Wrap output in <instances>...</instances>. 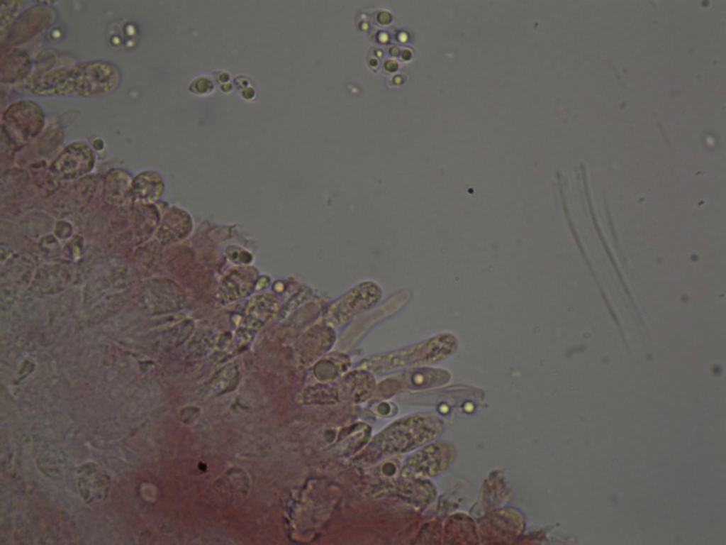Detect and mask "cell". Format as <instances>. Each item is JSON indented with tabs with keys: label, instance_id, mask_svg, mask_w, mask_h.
<instances>
[{
	"label": "cell",
	"instance_id": "8992f818",
	"mask_svg": "<svg viewBox=\"0 0 726 545\" xmlns=\"http://www.w3.org/2000/svg\"><path fill=\"white\" fill-rule=\"evenodd\" d=\"M277 301L271 295H262L252 299L246 307V326L258 329L264 321L277 312Z\"/></svg>",
	"mask_w": 726,
	"mask_h": 545
},
{
	"label": "cell",
	"instance_id": "ba28073f",
	"mask_svg": "<svg viewBox=\"0 0 726 545\" xmlns=\"http://www.w3.org/2000/svg\"><path fill=\"white\" fill-rule=\"evenodd\" d=\"M160 187L158 177L152 172L141 173L132 181V194L135 199L142 202L156 199Z\"/></svg>",
	"mask_w": 726,
	"mask_h": 545
},
{
	"label": "cell",
	"instance_id": "7a4b0ae2",
	"mask_svg": "<svg viewBox=\"0 0 726 545\" xmlns=\"http://www.w3.org/2000/svg\"><path fill=\"white\" fill-rule=\"evenodd\" d=\"M443 340L437 338L398 350L370 356L362 359L358 369L374 373L425 365L437 360L444 351Z\"/></svg>",
	"mask_w": 726,
	"mask_h": 545
},
{
	"label": "cell",
	"instance_id": "52a82bcc",
	"mask_svg": "<svg viewBox=\"0 0 726 545\" xmlns=\"http://www.w3.org/2000/svg\"><path fill=\"white\" fill-rule=\"evenodd\" d=\"M132 193V180L129 175L121 170H112L106 175L105 196L113 204L123 205Z\"/></svg>",
	"mask_w": 726,
	"mask_h": 545
},
{
	"label": "cell",
	"instance_id": "3957f363",
	"mask_svg": "<svg viewBox=\"0 0 726 545\" xmlns=\"http://www.w3.org/2000/svg\"><path fill=\"white\" fill-rule=\"evenodd\" d=\"M380 298L381 292L376 285L362 284L334 301L325 311V320L338 327L374 306Z\"/></svg>",
	"mask_w": 726,
	"mask_h": 545
},
{
	"label": "cell",
	"instance_id": "9c48e42d",
	"mask_svg": "<svg viewBox=\"0 0 726 545\" xmlns=\"http://www.w3.org/2000/svg\"><path fill=\"white\" fill-rule=\"evenodd\" d=\"M18 51L19 50H16L5 57L4 67L6 69L5 75L6 79L9 75H11L13 72L16 76L17 75L18 78V77L22 76L21 72L26 74L28 69L29 70V59L26 55H25V54H23V52Z\"/></svg>",
	"mask_w": 726,
	"mask_h": 545
},
{
	"label": "cell",
	"instance_id": "5b68a950",
	"mask_svg": "<svg viewBox=\"0 0 726 545\" xmlns=\"http://www.w3.org/2000/svg\"><path fill=\"white\" fill-rule=\"evenodd\" d=\"M95 154L84 141L67 145L52 165V171L65 179H74L89 172L95 163Z\"/></svg>",
	"mask_w": 726,
	"mask_h": 545
},
{
	"label": "cell",
	"instance_id": "277c9868",
	"mask_svg": "<svg viewBox=\"0 0 726 545\" xmlns=\"http://www.w3.org/2000/svg\"><path fill=\"white\" fill-rule=\"evenodd\" d=\"M45 123L40 106L31 100H21L9 105L2 116V126L11 136L23 141L36 136Z\"/></svg>",
	"mask_w": 726,
	"mask_h": 545
},
{
	"label": "cell",
	"instance_id": "6da1fadb",
	"mask_svg": "<svg viewBox=\"0 0 726 545\" xmlns=\"http://www.w3.org/2000/svg\"><path fill=\"white\" fill-rule=\"evenodd\" d=\"M120 81L115 65L95 60L49 71L34 81L30 92L42 97L92 99L111 93Z\"/></svg>",
	"mask_w": 726,
	"mask_h": 545
}]
</instances>
